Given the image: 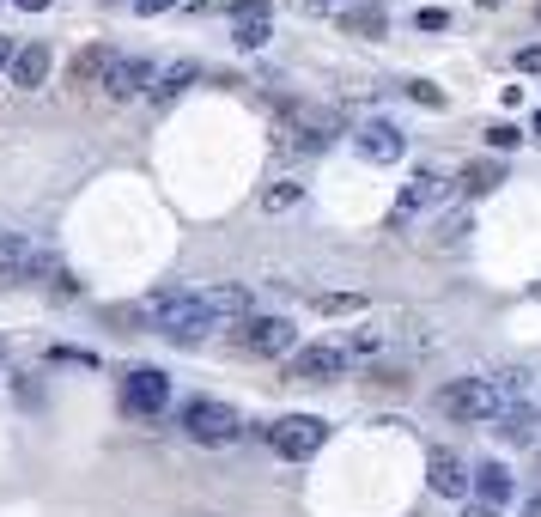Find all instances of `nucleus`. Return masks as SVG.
<instances>
[{
	"mask_svg": "<svg viewBox=\"0 0 541 517\" xmlns=\"http://www.w3.org/2000/svg\"><path fill=\"white\" fill-rule=\"evenodd\" d=\"M134 7H140V19H159V13H171V7H177V0H134Z\"/></svg>",
	"mask_w": 541,
	"mask_h": 517,
	"instance_id": "30",
	"label": "nucleus"
},
{
	"mask_svg": "<svg viewBox=\"0 0 541 517\" xmlns=\"http://www.w3.org/2000/svg\"><path fill=\"white\" fill-rule=\"evenodd\" d=\"M13 55H19V43H13V37H0V73H13Z\"/></svg>",
	"mask_w": 541,
	"mask_h": 517,
	"instance_id": "31",
	"label": "nucleus"
},
{
	"mask_svg": "<svg viewBox=\"0 0 541 517\" xmlns=\"http://www.w3.org/2000/svg\"><path fill=\"white\" fill-rule=\"evenodd\" d=\"M134 317L152 323L159 335H171V341H201V335L213 329V317H207V305H201V292H183V286L146 292V299L134 305Z\"/></svg>",
	"mask_w": 541,
	"mask_h": 517,
	"instance_id": "1",
	"label": "nucleus"
},
{
	"mask_svg": "<svg viewBox=\"0 0 541 517\" xmlns=\"http://www.w3.org/2000/svg\"><path fill=\"white\" fill-rule=\"evenodd\" d=\"M195 80H201V67H195V61H177V67H165L159 80H152V92H146V98H152V104H177Z\"/></svg>",
	"mask_w": 541,
	"mask_h": 517,
	"instance_id": "16",
	"label": "nucleus"
},
{
	"mask_svg": "<svg viewBox=\"0 0 541 517\" xmlns=\"http://www.w3.org/2000/svg\"><path fill=\"white\" fill-rule=\"evenodd\" d=\"M365 311V292H317V317H353Z\"/></svg>",
	"mask_w": 541,
	"mask_h": 517,
	"instance_id": "20",
	"label": "nucleus"
},
{
	"mask_svg": "<svg viewBox=\"0 0 541 517\" xmlns=\"http://www.w3.org/2000/svg\"><path fill=\"white\" fill-rule=\"evenodd\" d=\"M231 341L244 353H256V359H292L298 353L292 317H244V323H231Z\"/></svg>",
	"mask_w": 541,
	"mask_h": 517,
	"instance_id": "5",
	"label": "nucleus"
},
{
	"mask_svg": "<svg viewBox=\"0 0 541 517\" xmlns=\"http://www.w3.org/2000/svg\"><path fill=\"white\" fill-rule=\"evenodd\" d=\"M517 67H523V73H541V43H523V49H517Z\"/></svg>",
	"mask_w": 541,
	"mask_h": 517,
	"instance_id": "28",
	"label": "nucleus"
},
{
	"mask_svg": "<svg viewBox=\"0 0 541 517\" xmlns=\"http://www.w3.org/2000/svg\"><path fill=\"white\" fill-rule=\"evenodd\" d=\"M499 177H505V171H499L493 159H475L469 171H462V195H487V189H493Z\"/></svg>",
	"mask_w": 541,
	"mask_h": 517,
	"instance_id": "22",
	"label": "nucleus"
},
{
	"mask_svg": "<svg viewBox=\"0 0 541 517\" xmlns=\"http://www.w3.org/2000/svg\"><path fill=\"white\" fill-rule=\"evenodd\" d=\"M535 128H541V110H535Z\"/></svg>",
	"mask_w": 541,
	"mask_h": 517,
	"instance_id": "36",
	"label": "nucleus"
},
{
	"mask_svg": "<svg viewBox=\"0 0 541 517\" xmlns=\"http://www.w3.org/2000/svg\"><path fill=\"white\" fill-rule=\"evenodd\" d=\"M231 37H238V49H262L274 37V7H268V0H238V13H231Z\"/></svg>",
	"mask_w": 541,
	"mask_h": 517,
	"instance_id": "12",
	"label": "nucleus"
},
{
	"mask_svg": "<svg viewBox=\"0 0 541 517\" xmlns=\"http://www.w3.org/2000/svg\"><path fill=\"white\" fill-rule=\"evenodd\" d=\"M304 7H311V13H323V7H341V0H304Z\"/></svg>",
	"mask_w": 541,
	"mask_h": 517,
	"instance_id": "34",
	"label": "nucleus"
},
{
	"mask_svg": "<svg viewBox=\"0 0 541 517\" xmlns=\"http://www.w3.org/2000/svg\"><path fill=\"white\" fill-rule=\"evenodd\" d=\"M335 25L353 31V37H383V25H390V19H383V7H341Z\"/></svg>",
	"mask_w": 541,
	"mask_h": 517,
	"instance_id": "19",
	"label": "nucleus"
},
{
	"mask_svg": "<svg viewBox=\"0 0 541 517\" xmlns=\"http://www.w3.org/2000/svg\"><path fill=\"white\" fill-rule=\"evenodd\" d=\"M55 359L61 365H98V353H86V347H55Z\"/></svg>",
	"mask_w": 541,
	"mask_h": 517,
	"instance_id": "27",
	"label": "nucleus"
},
{
	"mask_svg": "<svg viewBox=\"0 0 541 517\" xmlns=\"http://www.w3.org/2000/svg\"><path fill=\"white\" fill-rule=\"evenodd\" d=\"M341 372H347V347H335V341L298 347V353L286 359V378H292V384H329V378H341Z\"/></svg>",
	"mask_w": 541,
	"mask_h": 517,
	"instance_id": "7",
	"label": "nucleus"
},
{
	"mask_svg": "<svg viewBox=\"0 0 541 517\" xmlns=\"http://www.w3.org/2000/svg\"><path fill=\"white\" fill-rule=\"evenodd\" d=\"M505 420V438H511V445H529V438H535V408H517V414H499Z\"/></svg>",
	"mask_w": 541,
	"mask_h": 517,
	"instance_id": "23",
	"label": "nucleus"
},
{
	"mask_svg": "<svg viewBox=\"0 0 541 517\" xmlns=\"http://www.w3.org/2000/svg\"><path fill=\"white\" fill-rule=\"evenodd\" d=\"M49 67H55V61H49V43H25V49L13 55V73H7V80H13L19 92H37V86L49 80Z\"/></svg>",
	"mask_w": 541,
	"mask_h": 517,
	"instance_id": "14",
	"label": "nucleus"
},
{
	"mask_svg": "<svg viewBox=\"0 0 541 517\" xmlns=\"http://www.w3.org/2000/svg\"><path fill=\"white\" fill-rule=\"evenodd\" d=\"M152 61H140V55H116L110 61V73H104V98H116V104H134L140 92H152Z\"/></svg>",
	"mask_w": 541,
	"mask_h": 517,
	"instance_id": "9",
	"label": "nucleus"
},
{
	"mask_svg": "<svg viewBox=\"0 0 541 517\" xmlns=\"http://www.w3.org/2000/svg\"><path fill=\"white\" fill-rule=\"evenodd\" d=\"M110 61H116V55H110V49H98V43H92V49H80V55H73V86H104Z\"/></svg>",
	"mask_w": 541,
	"mask_h": 517,
	"instance_id": "18",
	"label": "nucleus"
},
{
	"mask_svg": "<svg viewBox=\"0 0 541 517\" xmlns=\"http://www.w3.org/2000/svg\"><path fill=\"white\" fill-rule=\"evenodd\" d=\"M298 195H304V183L280 177V183H268V189H262V213H286V207H298Z\"/></svg>",
	"mask_w": 541,
	"mask_h": 517,
	"instance_id": "21",
	"label": "nucleus"
},
{
	"mask_svg": "<svg viewBox=\"0 0 541 517\" xmlns=\"http://www.w3.org/2000/svg\"><path fill=\"white\" fill-rule=\"evenodd\" d=\"M49 268V256L31 244V238H19V232H0V280H19V274H43Z\"/></svg>",
	"mask_w": 541,
	"mask_h": 517,
	"instance_id": "13",
	"label": "nucleus"
},
{
	"mask_svg": "<svg viewBox=\"0 0 541 517\" xmlns=\"http://www.w3.org/2000/svg\"><path fill=\"white\" fill-rule=\"evenodd\" d=\"M177 426L195 438V445H238V432H244V414L231 408V402H213V396H189L177 408Z\"/></svg>",
	"mask_w": 541,
	"mask_h": 517,
	"instance_id": "2",
	"label": "nucleus"
},
{
	"mask_svg": "<svg viewBox=\"0 0 541 517\" xmlns=\"http://www.w3.org/2000/svg\"><path fill=\"white\" fill-rule=\"evenodd\" d=\"M535 13H541V7H535Z\"/></svg>",
	"mask_w": 541,
	"mask_h": 517,
	"instance_id": "37",
	"label": "nucleus"
},
{
	"mask_svg": "<svg viewBox=\"0 0 541 517\" xmlns=\"http://www.w3.org/2000/svg\"><path fill=\"white\" fill-rule=\"evenodd\" d=\"M408 98H414V104H426V110H444V92H438L432 80H408Z\"/></svg>",
	"mask_w": 541,
	"mask_h": 517,
	"instance_id": "24",
	"label": "nucleus"
},
{
	"mask_svg": "<svg viewBox=\"0 0 541 517\" xmlns=\"http://www.w3.org/2000/svg\"><path fill=\"white\" fill-rule=\"evenodd\" d=\"M426 481H432V493H444V499H469V481H475V475H469V463H462L456 451L438 445V451L426 457Z\"/></svg>",
	"mask_w": 541,
	"mask_h": 517,
	"instance_id": "11",
	"label": "nucleus"
},
{
	"mask_svg": "<svg viewBox=\"0 0 541 517\" xmlns=\"http://www.w3.org/2000/svg\"><path fill=\"white\" fill-rule=\"evenodd\" d=\"M462 232H469V219H462V213H456V219H450V226L438 232V244H462Z\"/></svg>",
	"mask_w": 541,
	"mask_h": 517,
	"instance_id": "29",
	"label": "nucleus"
},
{
	"mask_svg": "<svg viewBox=\"0 0 541 517\" xmlns=\"http://www.w3.org/2000/svg\"><path fill=\"white\" fill-rule=\"evenodd\" d=\"M462 517H499L493 505H469V511H462Z\"/></svg>",
	"mask_w": 541,
	"mask_h": 517,
	"instance_id": "33",
	"label": "nucleus"
},
{
	"mask_svg": "<svg viewBox=\"0 0 541 517\" xmlns=\"http://www.w3.org/2000/svg\"><path fill=\"white\" fill-rule=\"evenodd\" d=\"M438 414H450V420H499V396H493V378H450V384H438Z\"/></svg>",
	"mask_w": 541,
	"mask_h": 517,
	"instance_id": "4",
	"label": "nucleus"
},
{
	"mask_svg": "<svg viewBox=\"0 0 541 517\" xmlns=\"http://www.w3.org/2000/svg\"><path fill=\"white\" fill-rule=\"evenodd\" d=\"M201 305H207L213 323H219V317L244 323V317H250V292H244V286H201Z\"/></svg>",
	"mask_w": 541,
	"mask_h": 517,
	"instance_id": "15",
	"label": "nucleus"
},
{
	"mask_svg": "<svg viewBox=\"0 0 541 517\" xmlns=\"http://www.w3.org/2000/svg\"><path fill=\"white\" fill-rule=\"evenodd\" d=\"M268 445H274V457L304 463L329 445V420L323 414H280V420H268Z\"/></svg>",
	"mask_w": 541,
	"mask_h": 517,
	"instance_id": "3",
	"label": "nucleus"
},
{
	"mask_svg": "<svg viewBox=\"0 0 541 517\" xmlns=\"http://www.w3.org/2000/svg\"><path fill=\"white\" fill-rule=\"evenodd\" d=\"M450 201V183L438 177V171H414L408 183H402V195H396V207H390V226L402 232V226H414V219H426V213H438Z\"/></svg>",
	"mask_w": 541,
	"mask_h": 517,
	"instance_id": "6",
	"label": "nucleus"
},
{
	"mask_svg": "<svg viewBox=\"0 0 541 517\" xmlns=\"http://www.w3.org/2000/svg\"><path fill=\"white\" fill-rule=\"evenodd\" d=\"M122 402H128L134 414H165V408H171V378L159 372V365H134L128 384H122Z\"/></svg>",
	"mask_w": 541,
	"mask_h": 517,
	"instance_id": "8",
	"label": "nucleus"
},
{
	"mask_svg": "<svg viewBox=\"0 0 541 517\" xmlns=\"http://www.w3.org/2000/svg\"><path fill=\"white\" fill-rule=\"evenodd\" d=\"M475 487H481V505L499 511V505L511 499V469H505V463H481V469H475Z\"/></svg>",
	"mask_w": 541,
	"mask_h": 517,
	"instance_id": "17",
	"label": "nucleus"
},
{
	"mask_svg": "<svg viewBox=\"0 0 541 517\" xmlns=\"http://www.w3.org/2000/svg\"><path fill=\"white\" fill-rule=\"evenodd\" d=\"M517 140H523V134H517L511 122H493V128H487V146H493V153H511Z\"/></svg>",
	"mask_w": 541,
	"mask_h": 517,
	"instance_id": "25",
	"label": "nucleus"
},
{
	"mask_svg": "<svg viewBox=\"0 0 541 517\" xmlns=\"http://www.w3.org/2000/svg\"><path fill=\"white\" fill-rule=\"evenodd\" d=\"M523 517H541V493H529V499H523Z\"/></svg>",
	"mask_w": 541,
	"mask_h": 517,
	"instance_id": "32",
	"label": "nucleus"
},
{
	"mask_svg": "<svg viewBox=\"0 0 541 517\" xmlns=\"http://www.w3.org/2000/svg\"><path fill=\"white\" fill-rule=\"evenodd\" d=\"M414 25H420V31H444V25H450V13H444V7H420V13H414Z\"/></svg>",
	"mask_w": 541,
	"mask_h": 517,
	"instance_id": "26",
	"label": "nucleus"
},
{
	"mask_svg": "<svg viewBox=\"0 0 541 517\" xmlns=\"http://www.w3.org/2000/svg\"><path fill=\"white\" fill-rule=\"evenodd\" d=\"M19 7H25V13H43V7H49V0H19Z\"/></svg>",
	"mask_w": 541,
	"mask_h": 517,
	"instance_id": "35",
	"label": "nucleus"
},
{
	"mask_svg": "<svg viewBox=\"0 0 541 517\" xmlns=\"http://www.w3.org/2000/svg\"><path fill=\"white\" fill-rule=\"evenodd\" d=\"M353 146H359V159H371V165H396V159L408 153V134H402L396 122H365V128L353 134Z\"/></svg>",
	"mask_w": 541,
	"mask_h": 517,
	"instance_id": "10",
	"label": "nucleus"
}]
</instances>
